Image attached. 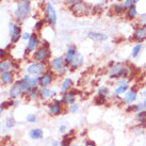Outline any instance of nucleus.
Wrapping results in <instances>:
<instances>
[{
  "mask_svg": "<svg viewBox=\"0 0 146 146\" xmlns=\"http://www.w3.org/2000/svg\"><path fill=\"white\" fill-rule=\"evenodd\" d=\"M131 74H132L131 67L124 63H111L108 68L109 78L112 80H117V79H122V78L129 79Z\"/></svg>",
  "mask_w": 146,
  "mask_h": 146,
  "instance_id": "obj_1",
  "label": "nucleus"
},
{
  "mask_svg": "<svg viewBox=\"0 0 146 146\" xmlns=\"http://www.w3.org/2000/svg\"><path fill=\"white\" fill-rule=\"evenodd\" d=\"M30 13V1L29 0H19L17 3V9L14 12V15L17 21H24Z\"/></svg>",
  "mask_w": 146,
  "mask_h": 146,
  "instance_id": "obj_2",
  "label": "nucleus"
},
{
  "mask_svg": "<svg viewBox=\"0 0 146 146\" xmlns=\"http://www.w3.org/2000/svg\"><path fill=\"white\" fill-rule=\"evenodd\" d=\"M21 91L24 94H29L30 91L33 88H36L40 84V77H30V76H25L21 80H19Z\"/></svg>",
  "mask_w": 146,
  "mask_h": 146,
  "instance_id": "obj_3",
  "label": "nucleus"
},
{
  "mask_svg": "<svg viewBox=\"0 0 146 146\" xmlns=\"http://www.w3.org/2000/svg\"><path fill=\"white\" fill-rule=\"evenodd\" d=\"M115 88H114V96L121 97V95L124 94L129 90V79L128 78H122L115 80Z\"/></svg>",
  "mask_w": 146,
  "mask_h": 146,
  "instance_id": "obj_4",
  "label": "nucleus"
},
{
  "mask_svg": "<svg viewBox=\"0 0 146 146\" xmlns=\"http://www.w3.org/2000/svg\"><path fill=\"white\" fill-rule=\"evenodd\" d=\"M137 99H138V90L134 89V88H131V89H129L123 95L121 100H122L123 105H125L127 107V106L134 104V102H137Z\"/></svg>",
  "mask_w": 146,
  "mask_h": 146,
  "instance_id": "obj_5",
  "label": "nucleus"
},
{
  "mask_svg": "<svg viewBox=\"0 0 146 146\" xmlns=\"http://www.w3.org/2000/svg\"><path fill=\"white\" fill-rule=\"evenodd\" d=\"M27 72L30 75H34V76H40L41 77L42 75L46 72L45 62H33L32 64H30L28 66Z\"/></svg>",
  "mask_w": 146,
  "mask_h": 146,
  "instance_id": "obj_6",
  "label": "nucleus"
},
{
  "mask_svg": "<svg viewBox=\"0 0 146 146\" xmlns=\"http://www.w3.org/2000/svg\"><path fill=\"white\" fill-rule=\"evenodd\" d=\"M50 50L48 47H40L35 50V52L33 53V59L37 62H45L49 57H50Z\"/></svg>",
  "mask_w": 146,
  "mask_h": 146,
  "instance_id": "obj_7",
  "label": "nucleus"
},
{
  "mask_svg": "<svg viewBox=\"0 0 146 146\" xmlns=\"http://www.w3.org/2000/svg\"><path fill=\"white\" fill-rule=\"evenodd\" d=\"M78 93H79V91L73 89H70L69 91L63 93V96L61 98L62 104L65 106H72L73 104H75L76 102V95Z\"/></svg>",
  "mask_w": 146,
  "mask_h": 146,
  "instance_id": "obj_8",
  "label": "nucleus"
},
{
  "mask_svg": "<svg viewBox=\"0 0 146 146\" xmlns=\"http://www.w3.org/2000/svg\"><path fill=\"white\" fill-rule=\"evenodd\" d=\"M72 12L76 16H84L89 13V5L83 1H80L72 7Z\"/></svg>",
  "mask_w": 146,
  "mask_h": 146,
  "instance_id": "obj_9",
  "label": "nucleus"
},
{
  "mask_svg": "<svg viewBox=\"0 0 146 146\" xmlns=\"http://www.w3.org/2000/svg\"><path fill=\"white\" fill-rule=\"evenodd\" d=\"M45 11H46V14H45L46 21H48V24L50 26H54V25L57 24V13L54 11L53 7L50 3H47Z\"/></svg>",
  "mask_w": 146,
  "mask_h": 146,
  "instance_id": "obj_10",
  "label": "nucleus"
},
{
  "mask_svg": "<svg viewBox=\"0 0 146 146\" xmlns=\"http://www.w3.org/2000/svg\"><path fill=\"white\" fill-rule=\"evenodd\" d=\"M132 40L137 43H142L146 40V23L143 24L141 27H138V28L134 30V33L132 35Z\"/></svg>",
  "mask_w": 146,
  "mask_h": 146,
  "instance_id": "obj_11",
  "label": "nucleus"
},
{
  "mask_svg": "<svg viewBox=\"0 0 146 146\" xmlns=\"http://www.w3.org/2000/svg\"><path fill=\"white\" fill-rule=\"evenodd\" d=\"M79 54H78V49L75 45H69L67 47V51H66V54L64 57V61L65 64L69 65L72 62L75 60V58H77Z\"/></svg>",
  "mask_w": 146,
  "mask_h": 146,
  "instance_id": "obj_12",
  "label": "nucleus"
},
{
  "mask_svg": "<svg viewBox=\"0 0 146 146\" xmlns=\"http://www.w3.org/2000/svg\"><path fill=\"white\" fill-rule=\"evenodd\" d=\"M49 113L51 114V115H54V116H57V115H60L62 113V111H63V104H62L61 100H59V99H54L52 102L49 104Z\"/></svg>",
  "mask_w": 146,
  "mask_h": 146,
  "instance_id": "obj_13",
  "label": "nucleus"
},
{
  "mask_svg": "<svg viewBox=\"0 0 146 146\" xmlns=\"http://www.w3.org/2000/svg\"><path fill=\"white\" fill-rule=\"evenodd\" d=\"M53 79H54V75L52 72H45L41 77H40V85L41 88H48L49 85L52 83Z\"/></svg>",
  "mask_w": 146,
  "mask_h": 146,
  "instance_id": "obj_14",
  "label": "nucleus"
},
{
  "mask_svg": "<svg viewBox=\"0 0 146 146\" xmlns=\"http://www.w3.org/2000/svg\"><path fill=\"white\" fill-rule=\"evenodd\" d=\"M10 31H11V40L12 43H16L18 42L19 37H21V27L17 24H10Z\"/></svg>",
  "mask_w": 146,
  "mask_h": 146,
  "instance_id": "obj_15",
  "label": "nucleus"
},
{
  "mask_svg": "<svg viewBox=\"0 0 146 146\" xmlns=\"http://www.w3.org/2000/svg\"><path fill=\"white\" fill-rule=\"evenodd\" d=\"M38 45H40V41L37 38V34L36 33H33V34H31L30 38H29V43L28 46H27V49H26V52H33Z\"/></svg>",
  "mask_w": 146,
  "mask_h": 146,
  "instance_id": "obj_16",
  "label": "nucleus"
},
{
  "mask_svg": "<svg viewBox=\"0 0 146 146\" xmlns=\"http://www.w3.org/2000/svg\"><path fill=\"white\" fill-rule=\"evenodd\" d=\"M38 93H40V98L41 99L47 100V99L53 97L56 95V91L52 89H49V88H41L38 90Z\"/></svg>",
  "mask_w": 146,
  "mask_h": 146,
  "instance_id": "obj_17",
  "label": "nucleus"
},
{
  "mask_svg": "<svg viewBox=\"0 0 146 146\" xmlns=\"http://www.w3.org/2000/svg\"><path fill=\"white\" fill-rule=\"evenodd\" d=\"M49 64L51 66V68L53 70H56V72H59L60 69H62L66 65L63 58H56V59H53V60L49 62Z\"/></svg>",
  "mask_w": 146,
  "mask_h": 146,
  "instance_id": "obj_18",
  "label": "nucleus"
},
{
  "mask_svg": "<svg viewBox=\"0 0 146 146\" xmlns=\"http://www.w3.org/2000/svg\"><path fill=\"white\" fill-rule=\"evenodd\" d=\"M146 108L144 107L142 102L140 104H132L130 106H127L126 108V112L127 113H138V112H141V111H145Z\"/></svg>",
  "mask_w": 146,
  "mask_h": 146,
  "instance_id": "obj_19",
  "label": "nucleus"
},
{
  "mask_svg": "<svg viewBox=\"0 0 146 146\" xmlns=\"http://www.w3.org/2000/svg\"><path fill=\"white\" fill-rule=\"evenodd\" d=\"M134 119L137 122V125L143 127L144 129L146 128V110L145 111H141V112H138L135 113V116H134Z\"/></svg>",
  "mask_w": 146,
  "mask_h": 146,
  "instance_id": "obj_20",
  "label": "nucleus"
},
{
  "mask_svg": "<svg viewBox=\"0 0 146 146\" xmlns=\"http://www.w3.org/2000/svg\"><path fill=\"white\" fill-rule=\"evenodd\" d=\"M21 93H23V91H21V83H19V81H17L16 83L11 88L9 95H10V97L11 98L15 99V98L18 97Z\"/></svg>",
  "mask_w": 146,
  "mask_h": 146,
  "instance_id": "obj_21",
  "label": "nucleus"
},
{
  "mask_svg": "<svg viewBox=\"0 0 146 146\" xmlns=\"http://www.w3.org/2000/svg\"><path fill=\"white\" fill-rule=\"evenodd\" d=\"M97 96L108 102V99L110 98V90H109V88H108V86H106V85H104V86H100V88L97 90Z\"/></svg>",
  "mask_w": 146,
  "mask_h": 146,
  "instance_id": "obj_22",
  "label": "nucleus"
},
{
  "mask_svg": "<svg viewBox=\"0 0 146 146\" xmlns=\"http://www.w3.org/2000/svg\"><path fill=\"white\" fill-rule=\"evenodd\" d=\"M88 36L95 42H104L108 38V36L106 35L105 33H100V32H90L88 34Z\"/></svg>",
  "mask_w": 146,
  "mask_h": 146,
  "instance_id": "obj_23",
  "label": "nucleus"
},
{
  "mask_svg": "<svg viewBox=\"0 0 146 146\" xmlns=\"http://www.w3.org/2000/svg\"><path fill=\"white\" fill-rule=\"evenodd\" d=\"M43 135H44V132L41 128H33L29 132V137L32 140H40L43 138Z\"/></svg>",
  "mask_w": 146,
  "mask_h": 146,
  "instance_id": "obj_24",
  "label": "nucleus"
},
{
  "mask_svg": "<svg viewBox=\"0 0 146 146\" xmlns=\"http://www.w3.org/2000/svg\"><path fill=\"white\" fill-rule=\"evenodd\" d=\"M72 86H73V80L70 79V78H65L63 83H62V86H61V92L62 93H65V92H67L69 90L72 89Z\"/></svg>",
  "mask_w": 146,
  "mask_h": 146,
  "instance_id": "obj_25",
  "label": "nucleus"
},
{
  "mask_svg": "<svg viewBox=\"0 0 146 146\" xmlns=\"http://www.w3.org/2000/svg\"><path fill=\"white\" fill-rule=\"evenodd\" d=\"M82 64H83V58H82L81 56H78V57L75 58V60L69 64V66H70L72 70H75L76 68L80 67Z\"/></svg>",
  "mask_w": 146,
  "mask_h": 146,
  "instance_id": "obj_26",
  "label": "nucleus"
},
{
  "mask_svg": "<svg viewBox=\"0 0 146 146\" xmlns=\"http://www.w3.org/2000/svg\"><path fill=\"white\" fill-rule=\"evenodd\" d=\"M137 14H138V12H137V8H135V5H134V4H132V5L129 7L128 10H127L126 17H127L128 19H133V18H135Z\"/></svg>",
  "mask_w": 146,
  "mask_h": 146,
  "instance_id": "obj_27",
  "label": "nucleus"
},
{
  "mask_svg": "<svg viewBox=\"0 0 146 146\" xmlns=\"http://www.w3.org/2000/svg\"><path fill=\"white\" fill-rule=\"evenodd\" d=\"M13 67V64L9 61H4V62H0V73H5V72H9L11 70Z\"/></svg>",
  "mask_w": 146,
  "mask_h": 146,
  "instance_id": "obj_28",
  "label": "nucleus"
},
{
  "mask_svg": "<svg viewBox=\"0 0 146 146\" xmlns=\"http://www.w3.org/2000/svg\"><path fill=\"white\" fill-rule=\"evenodd\" d=\"M74 140V137H72L70 134H66L63 137L62 141L60 142V145L61 146H70L72 145V141Z\"/></svg>",
  "mask_w": 146,
  "mask_h": 146,
  "instance_id": "obj_29",
  "label": "nucleus"
},
{
  "mask_svg": "<svg viewBox=\"0 0 146 146\" xmlns=\"http://www.w3.org/2000/svg\"><path fill=\"white\" fill-rule=\"evenodd\" d=\"M1 81L3 82V83H11L12 82V74L9 73V72H5V73H2L1 74Z\"/></svg>",
  "mask_w": 146,
  "mask_h": 146,
  "instance_id": "obj_30",
  "label": "nucleus"
},
{
  "mask_svg": "<svg viewBox=\"0 0 146 146\" xmlns=\"http://www.w3.org/2000/svg\"><path fill=\"white\" fill-rule=\"evenodd\" d=\"M142 48H143V45L141 44V43H138V44L135 45V46L133 47V49H132V52H131L132 58H138V56L141 53Z\"/></svg>",
  "mask_w": 146,
  "mask_h": 146,
  "instance_id": "obj_31",
  "label": "nucleus"
},
{
  "mask_svg": "<svg viewBox=\"0 0 146 146\" xmlns=\"http://www.w3.org/2000/svg\"><path fill=\"white\" fill-rule=\"evenodd\" d=\"M113 12L115 14H123L125 12V8L123 4H114L113 5Z\"/></svg>",
  "mask_w": 146,
  "mask_h": 146,
  "instance_id": "obj_32",
  "label": "nucleus"
},
{
  "mask_svg": "<svg viewBox=\"0 0 146 146\" xmlns=\"http://www.w3.org/2000/svg\"><path fill=\"white\" fill-rule=\"evenodd\" d=\"M38 90H40V89H37V86H36V88H33V89L30 91V93H29V96L32 98V99H36V98H38V97H40Z\"/></svg>",
  "mask_w": 146,
  "mask_h": 146,
  "instance_id": "obj_33",
  "label": "nucleus"
},
{
  "mask_svg": "<svg viewBox=\"0 0 146 146\" xmlns=\"http://www.w3.org/2000/svg\"><path fill=\"white\" fill-rule=\"evenodd\" d=\"M26 119H27V122L31 123V124H33V123H36L37 122V117L35 114H28L27 115V117H26Z\"/></svg>",
  "mask_w": 146,
  "mask_h": 146,
  "instance_id": "obj_34",
  "label": "nucleus"
},
{
  "mask_svg": "<svg viewBox=\"0 0 146 146\" xmlns=\"http://www.w3.org/2000/svg\"><path fill=\"white\" fill-rule=\"evenodd\" d=\"M107 102H108L107 100H105V99H102V98H100V97H98V96H96L95 99H94V104L96 106H104V105H106Z\"/></svg>",
  "mask_w": 146,
  "mask_h": 146,
  "instance_id": "obj_35",
  "label": "nucleus"
},
{
  "mask_svg": "<svg viewBox=\"0 0 146 146\" xmlns=\"http://www.w3.org/2000/svg\"><path fill=\"white\" fill-rule=\"evenodd\" d=\"M78 110H79V105L78 104H73L72 106H69V111H70V113H76L78 112Z\"/></svg>",
  "mask_w": 146,
  "mask_h": 146,
  "instance_id": "obj_36",
  "label": "nucleus"
},
{
  "mask_svg": "<svg viewBox=\"0 0 146 146\" xmlns=\"http://www.w3.org/2000/svg\"><path fill=\"white\" fill-rule=\"evenodd\" d=\"M133 2H135L134 0H124V3H123V5H124V8H125V9H128L129 7H131V5L133 4Z\"/></svg>",
  "mask_w": 146,
  "mask_h": 146,
  "instance_id": "obj_37",
  "label": "nucleus"
},
{
  "mask_svg": "<svg viewBox=\"0 0 146 146\" xmlns=\"http://www.w3.org/2000/svg\"><path fill=\"white\" fill-rule=\"evenodd\" d=\"M81 0H65V3L67 4L68 7H74L76 3H78V2H80Z\"/></svg>",
  "mask_w": 146,
  "mask_h": 146,
  "instance_id": "obj_38",
  "label": "nucleus"
},
{
  "mask_svg": "<svg viewBox=\"0 0 146 146\" xmlns=\"http://www.w3.org/2000/svg\"><path fill=\"white\" fill-rule=\"evenodd\" d=\"M43 27H44V21H40L35 24V28H36L37 30H41Z\"/></svg>",
  "mask_w": 146,
  "mask_h": 146,
  "instance_id": "obj_39",
  "label": "nucleus"
},
{
  "mask_svg": "<svg viewBox=\"0 0 146 146\" xmlns=\"http://www.w3.org/2000/svg\"><path fill=\"white\" fill-rule=\"evenodd\" d=\"M14 125H15V121H14V118H13V117L9 118V119H8V123H7V126L11 128V127H13Z\"/></svg>",
  "mask_w": 146,
  "mask_h": 146,
  "instance_id": "obj_40",
  "label": "nucleus"
},
{
  "mask_svg": "<svg viewBox=\"0 0 146 146\" xmlns=\"http://www.w3.org/2000/svg\"><path fill=\"white\" fill-rule=\"evenodd\" d=\"M84 146H97V145H96V143L94 142L93 140H88V141H85Z\"/></svg>",
  "mask_w": 146,
  "mask_h": 146,
  "instance_id": "obj_41",
  "label": "nucleus"
},
{
  "mask_svg": "<svg viewBox=\"0 0 146 146\" xmlns=\"http://www.w3.org/2000/svg\"><path fill=\"white\" fill-rule=\"evenodd\" d=\"M93 12L94 13H102V5H96V7H94L93 8Z\"/></svg>",
  "mask_w": 146,
  "mask_h": 146,
  "instance_id": "obj_42",
  "label": "nucleus"
},
{
  "mask_svg": "<svg viewBox=\"0 0 146 146\" xmlns=\"http://www.w3.org/2000/svg\"><path fill=\"white\" fill-rule=\"evenodd\" d=\"M12 105H14V102H3L2 104V108H8L9 106H12Z\"/></svg>",
  "mask_w": 146,
  "mask_h": 146,
  "instance_id": "obj_43",
  "label": "nucleus"
},
{
  "mask_svg": "<svg viewBox=\"0 0 146 146\" xmlns=\"http://www.w3.org/2000/svg\"><path fill=\"white\" fill-rule=\"evenodd\" d=\"M59 131H60L61 133H64L65 131H66V126H64V125L60 126V128H59Z\"/></svg>",
  "mask_w": 146,
  "mask_h": 146,
  "instance_id": "obj_44",
  "label": "nucleus"
},
{
  "mask_svg": "<svg viewBox=\"0 0 146 146\" xmlns=\"http://www.w3.org/2000/svg\"><path fill=\"white\" fill-rule=\"evenodd\" d=\"M30 36H31V35H30V34H29V33H24V34H23V38H24V40H29V38H30Z\"/></svg>",
  "mask_w": 146,
  "mask_h": 146,
  "instance_id": "obj_45",
  "label": "nucleus"
},
{
  "mask_svg": "<svg viewBox=\"0 0 146 146\" xmlns=\"http://www.w3.org/2000/svg\"><path fill=\"white\" fill-rule=\"evenodd\" d=\"M4 56V50H2V49H0V58L3 57Z\"/></svg>",
  "mask_w": 146,
  "mask_h": 146,
  "instance_id": "obj_46",
  "label": "nucleus"
},
{
  "mask_svg": "<svg viewBox=\"0 0 146 146\" xmlns=\"http://www.w3.org/2000/svg\"><path fill=\"white\" fill-rule=\"evenodd\" d=\"M142 104H143V105H144V107H145V108H146V98H145V99H144V100H143V102H142Z\"/></svg>",
  "mask_w": 146,
  "mask_h": 146,
  "instance_id": "obj_47",
  "label": "nucleus"
},
{
  "mask_svg": "<svg viewBox=\"0 0 146 146\" xmlns=\"http://www.w3.org/2000/svg\"><path fill=\"white\" fill-rule=\"evenodd\" d=\"M2 110H3L2 106H0V115H1V113H2Z\"/></svg>",
  "mask_w": 146,
  "mask_h": 146,
  "instance_id": "obj_48",
  "label": "nucleus"
},
{
  "mask_svg": "<svg viewBox=\"0 0 146 146\" xmlns=\"http://www.w3.org/2000/svg\"><path fill=\"white\" fill-rule=\"evenodd\" d=\"M143 95H144V96H145V98H146V90L144 91V92H143Z\"/></svg>",
  "mask_w": 146,
  "mask_h": 146,
  "instance_id": "obj_49",
  "label": "nucleus"
},
{
  "mask_svg": "<svg viewBox=\"0 0 146 146\" xmlns=\"http://www.w3.org/2000/svg\"><path fill=\"white\" fill-rule=\"evenodd\" d=\"M70 146H78V145H70Z\"/></svg>",
  "mask_w": 146,
  "mask_h": 146,
  "instance_id": "obj_50",
  "label": "nucleus"
},
{
  "mask_svg": "<svg viewBox=\"0 0 146 146\" xmlns=\"http://www.w3.org/2000/svg\"><path fill=\"white\" fill-rule=\"evenodd\" d=\"M0 1H1V0H0Z\"/></svg>",
  "mask_w": 146,
  "mask_h": 146,
  "instance_id": "obj_51",
  "label": "nucleus"
}]
</instances>
